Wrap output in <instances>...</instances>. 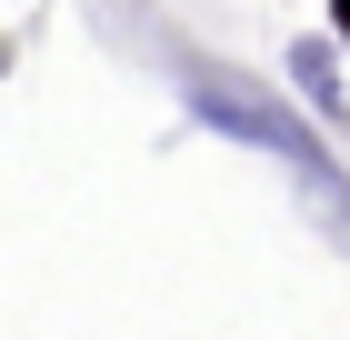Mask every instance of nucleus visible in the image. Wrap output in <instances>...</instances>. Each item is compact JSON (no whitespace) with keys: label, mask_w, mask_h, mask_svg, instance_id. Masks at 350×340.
<instances>
[{"label":"nucleus","mask_w":350,"mask_h":340,"mask_svg":"<svg viewBox=\"0 0 350 340\" xmlns=\"http://www.w3.org/2000/svg\"><path fill=\"white\" fill-rule=\"evenodd\" d=\"M180 110L200 120V131H220V140H241V151L280 160V170H291V181L350 231V170L330 160V140L310 131V110H300L291 90L241 80V70H220V60H180Z\"/></svg>","instance_id":"1"},{"label":"nucleus","mask_w":350,"mask_h":340,"mask_svg":"<svg viewBox=\"0 0 350 340\" xmlns=\"http://www.w3.org/2000/svg\"><path fill=\"white\" fill-rule=\"evenodd\" d=\"M330 40H340V51H350V0H330Z\"/></svg>","instance_id":"3"},{"label":"nucleus","mask_w":350,"mask_h":340,"mask_svg":"<svg viewBox=\"0 0 350 340\" xmlns=\"http://www.w3.org/2000/svg\"><path fill=\"white\" fill-rule=\"evenodd\" d=\"M280 80H291V101H300V110H321V120H340V110H350V80H340V40H291Z\"/></svg>","instance_id":"2"}]
</instances>
